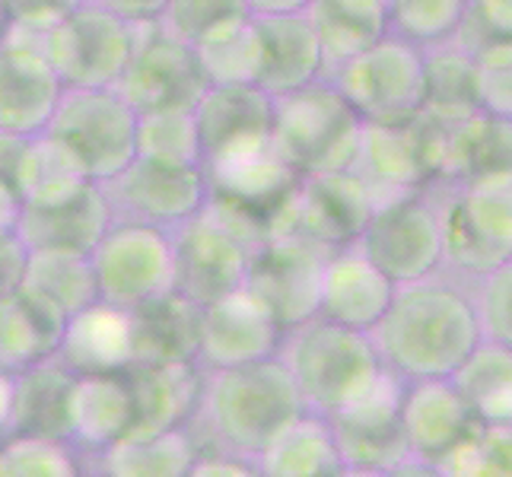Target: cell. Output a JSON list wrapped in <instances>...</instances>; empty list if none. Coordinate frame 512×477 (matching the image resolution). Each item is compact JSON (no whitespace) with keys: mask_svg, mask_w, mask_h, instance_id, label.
I'll return each mask as SVG.
<instances>
[{"mask_svg":"<svg viewBox=\"0 0 512 477\" xmlns=\"http://www.w3.org/2000/svg\"><path fill=\"white\" fill-rule=\"evenodd\" d=\"M369 338L382 366L401 379H446L481 344V328L471 293L433 274L395 287Z\"/></svg>","mask_w":512,"mask_h":477,"instance_id":"6da1fadb","label":"cell"},{"mask_svg":"<svg viewBox=\"0 0 512 477\" xmlns=\"http://www.w3.org/2000/svg\"><path fill=\"white\" fill-rule=\"evenodd\" d=\"M303 411L287 366L268 357L245 366L204 369L201 401L191 423L201 420L210 433V452L255 458Z\"/></svg>","mask_w":512,"mask_h":477,"instance_id":"7a4b0ae2","label":"cell"},{"mask_svg":"<svg viewBox=\"0 0 512 477\" xmlns=\"http://www.w3.org/2000/svg\"><path fill=\"white\" fill-rule=\"evenodd\" d=\"M274 357L287 366L303 408L322 417L341 411L382 373L369 331L334 325L322 315L287 328Z\"/></svg>","mask_w":512,"mask_h":477,"instance_id":"3957f363","label":"cell"},{"mask_svg":"<svg viewBox=\"0 0 512 477\" xmlns=\"http://www.w3.org/2000/svg\"><path fill=\"white\" fill-rule=\"evenodd\" d=\"M264 239L268 236L258 220L210 194V204L198 217L172 229L175 290L198 306L239 290Z\"/></svg>","mask_w":512,"mask_h":477,"instance_id":"277c9868","label":"cell"},{"mask_svg":"<svg viewBox=\"0 0 512 477\" xmlns=\"http://www.w3.org/2000/svg\"><path fill=\"white\" fill-rule=\"evenodd\" d=\"M360 134V115L350 109L328 77L274 99L271 147L299 179L350 172L357 163Z\"/></svg>","mask_w":512,"mask_h":477,"instance_id":"5b68a950","label":"cell"},{"mask_svg":"<svg viewBox=\"0 0 512 477\" xmlns=\"http://www.w3.org/2000/svg\"><path fill=\"white\" fill-rule=\"evenodd\" d=\"M363 125H411L427 105V55L388 32L328 74Z\"/></svg>","mask_w":512,"mask_h":477,"instance_id":"8992f818","label":"cell"},{"mask_svg":"<svg viewBox=\"0 0 512 477\" xmlns=\"http://www.w3.org/2000/svg\"><path fill=\"white\" fill-rule=\"evenodd\" d=\"M353 242L395 287L427 280L443 268V204L423 188L395 194L373 207Z\"/></svg>","mask_w":512,"mask_h":477,"instance_id":"52a82bcc","label":"cell"},{"mask_svg":"<svg viewBox=\"0 0 512 477\" xmlns=\"http://www.w3.org/2000/svg\"><path fill=\"white\" fill-rule=\"evenodd\" d=\"M512 255V172L458 182L443 204V264L481 277Z\"/></svg>","mask_w":512,"mask_h":477,"instance_id":"ba28073f","label":"cell"},{"mask_svg":"<svg viewBox=\"0 0 512 477\" xmlns=\"http://www.w3.org/2000/svg\"><path fill=\"white\" fill-rule=\"evenodd\" d=\"M45 134L58 137L80 159L86 179L99 185L112 182L137 156V112L115 86L61 90Z\"/></svg>","mask_w":512,"mask_h":477,"instance_id":"9c48e42d","label":"cell"},{"mask_svg":"<svg viewBox=\"0 0 512 477\" xmlns=\"http://www.w3.org/2000/svg\"><path fill=\"white\" fill-rule=\"evenodd\" d=\"M99 299L125 312L175 290L172 233L150 223L112 220L90 252Z\"/></svg>","mask_w":512,"mask_h":477,"instance_id":"30bf717a","label":"cell"},{"mask_svg":"<svg viewBox=\"0 0 512 477\" xmlns=\"http://www.w3.org/2000/svg\"><path fill=\"white\" fill-rule=\"evenodd\" d=\"M134 39L137 26L86 0L42 32V55L64 90H102L125 74Z\"/></svg>","mask_w":512,"mask_h":477,"instance_id":"8fae6325","label":"cell"},{"mask_svg":"<svg viewBox=\"0 0 512 477\" xmlns=\"http://www.w3.org/2000/svg\"><path fill=\"white\" fill-rule=\"evenodd\" d=\"M115 210V220L150 223L160 229H179L210 204V179L204 166L160 163L134 156L125 172L102 185Z\"/></svg>","mask_w":512,"mask_h":477,"instance_id":"7c38bea8","label":"cell"},{"mask_svg":"<svg viewBox=\"0 0 512 477\" xmlns=\"http://www.w3.org/2000/svg\"><path fill=\"white\" fill-rule=\"evenodd\" d=\"M404 385L408 379L382 366V373L357 398L328 417L344 468L392 471L411 455L401 430Z\"/></svg>","mask_w":512,"mask_h":477,"instance_id":"4fadbf2b","label":"cell"},{"mask_svg":"<svg viewBox=\"0 0 512 477\" xmlns=\"http://www.w3.org/2000/svg\"><path fill=\"white\" fill-rule=\"evenodd\" d=\"M191 112L207 175L271 147L274 99L255 83L207 86Z\"/></svg>","mask_w":512,"mask_h":477,"instance_id":"5bb4252c","label":"cell"},{"mask_svg":"<svg viewBox=\"0 0 512 477\" xmlns=\"http://www.w3.org/2000/svg\"><path fill=\"white\" fill-rule=\"evenodd\" d=\"M115 210L109 194L93 179H80L61 188L23 198L16 236L29 252L35 249H61L90 255L96 242L112 226Z\"/></svg>","mask_w":512,"mask_h":477,"instance_id":"9a60e30c","label":"cell"},{"mask_svg":"<svg viewBox=\"0 0 512 477\" xmlns=\"http://www.w3.org/2000/svg\"><path fill=\"white\" fill-rule=\"evenodd\" d=\"M115 90L140 115L160 109H194V102L207 90V80L194 61V51L150 23L137 26L131 61Z\"/></svg>","mask_w":512,"mask_h":477,"instance_id":"2e32d148","label":"cell"},{"mask_svg":"<svg viewBox=\"0 0 512 477\" xmlns=\"http://www.w3.org/2000/svg\"><path fill=\"white\" fill-rule=\"evenodd\" d=\"M61 80L42 55V32L7 26L0 35V134H45L61 99Z\"/></svg>","mask_w":512,"mask_h":477,"instance_id":"e0dca14e","label":"cell"},{"mask_svg":"<svg viewBox=\"0 0 512 477\" xmlns=\"http://www.w3.org/2000/svg\"><path fill=\"white\" fill-rule=\"evenodd\" d=\"M284 325L264 306V299L239 287L201 309V341L198 363L201 369H229L268 360L277 353Z\"/></svg>","mask_w":512,"mask_h":477,"instance_id":"ac0fdd59","label":"cell"},{"mask_svg":"<svg viewBox=\"0 0 512 477\" xmlns=\"http://www.w3.org/2000/svg\"><path fill=\"white\" fill-rule=\"evenodd\" d=\"M325 255L328 249L303 236L264 239L255 252L245 287L264 299L284 331L319 315V277Z\"/></svg>","mask_w":512,"mask_h":477,"instance_id":"d6986e66","label":"cell"},{"mask_svg":"<svg viewBox=\"0 0 512 477\" xmlns=\"http://www.w3.org/2000/svg\"><path fill=\"white\" fill-rule=\"evenodd\" d=\"M395 296V284L357 242L331 249L319 277V315L353 331H373Z\"/></svg>","mask_w":512,"mask_h":477,"instance_id":"ffe728a7","label":"cell"},{"mask_svg":"<svg viewBox=\"0 0 512 477\" xmlns=\"http://www.w3.org/2000/svg\"><path fill=\"white\" fill-rule=\"evenodd\" d=\"M261 67L258 83L271 99L303 90L325 77V55L306 13L255 16Z\"/></svg>","mask_w":512,"mask_h":477,"instance_id":"44dd1931","label":"cell"},{"mask_svg":"<svg viewBox=\"0 0 512 477\" xmlns=\"http://www.w3.org/2000/svg\"><path fill=\"white\" fill-rule=\"evenodd\" d=\"M478 420L452 379H408L401 398V430L408 452L423 462H439L471 423Z\"/></svg>","mask_w":512,"mask_h":477,"instance_id":"7402d4cb","label":"cell"},{"mask_svg":"<svg viewBox=\"0 0 512 477\" xmlns=\"http://www.w3.org/2000/svg\"><path fill=\"white\" fill-rule=\"evenodd\" d=\"M134 398V427L128 433H160L188 427L201 401L204 369L194 360L131 363L125 369Z\"/></svg>","mask_w":512,"mask_h":477,"instance_id":"603a6c76","label":"cell"},{"mask_svg":"<svg viewBox=\"0 0 512 477\" xmlns=\"http://www.w3.org/2000/svg\"><path fill=\"white\" fill-rule=\"evenodd\" d=\"M55 357L70 373H125L134 363L131 312L96 299L64 322Z\"/></svg>","mask_w":512,"mask_h":477,"instance_id":"cb8c5ba5","label":"cell"},{"mask_svg":"<svg viewBox=\"0 0 512 477\" xmlns=\"http://www.w3.org/2000/svg\"><path fill=\"white\" fill-rule=\"evenodd\" d=\"M134 427V398L125 373H83L67 392V443L102 452Z\"/></svg>","mask_w":512,"mask_h":477,"instance_id":"d4e9b609","label":"cell"},{"mask_svg":"<svg viewBox=\"0 0 512 477\" xmlns=\"http://www.w3.org/2000/svg\"><path fill=\"white\" fill-rule=\"evenodd\" d=\"M67 315L26 287L0 293V369L20 373L58 353Z\"/></svg>","mask_w":512,"mask_h":477,"instance_id":"484cf974","label":"cell"},{"mask_svg":"<svg viewBox=\"0 0 512 477\" xmlns=\"http://www.w3.org/2000/svg\"><path fill=\"white\" fill-rule=\"evenodd\" d=\"M201 309L194 299L172 290L131 312L134 363H175L198 360Z\"/></svg>","mask_w":512,"mask_h":477,"instance_id":"4316f807","label":"cell"},{"mask_svg":"<svg viewBox=\"0 0 512 477\" xmlns=\"http://www.w3.org/2000/svg\"><path fill=\"white\" fill-rule=\"evenodd\" d=\"M201 455L191 427H172L160 433H125L112 446L96 452L99 477H188L194 458Z\"/></svg>","mask_w":512,"mask_h":477,"instance_id":"83f0119b","label":"cell"},{"mask_svg":"<svg viewBox=\"0 0 512 477\" xmlns=\"http://www.w3.org/2000/svg\"><path fill=\"white\" fill-rule=\"evenodd\" d=\"M255 468L261 477H334L344 462L328 417L303 411L255 455Z\"/></svg>","mask_w":512,"mask_h":477,"instance_id":"f1b7e54d","label":"cell"},{"mask_svg":"<svg viewBox=\"0 0 512 477\" xmlns=\"http://www.w3.org/2000/svg\"><path fill=\"white\" fill-rule=\"evenodd\" d=\"M70 369L48 357L29 369L13 373V417L10 436H48L67 439V392L74 385Z\"/></svg>","mask_w":512,"mask_h":477,"instance_id":"f546056e","label":"cell"},{"mask_svg":"<svg viewBox=\"0 0 512 477\" xmlns=\"http://www.w3.org/2000/svg\"><path fill=\"white\" fill-rule=\"evenodd\" d=\"M309 23L325 55V77L388 35V0H312Z\"/></svg>","mask_w":512,"mask_h":477,"instance_id":"4dcf8cb0","label":"cell"},{"mask_svg":"<svg viewBox=\"0 0 512 477\" xmlns=\"http://www.w3.org/2000/svg\"><path fill=\"white\" fill-rule=\"evenodd\" d=\"M481 423L512 420V347L481 341L449 376Z\"/></svg>","mask_w":512,"mask_h":477,"instance_id":"1f68e13d","label":"cell"},{"mask_svg":"<svg viewBox=\"0 0 512 477\" xmlns=\"http://www.w3.org/2000/svg\"><path fill=\"white\" fill-rule=\"evenodd\" d=\"M20 287L48 299V303L58 306L67 318L80 309H86V306H93L99 299L90 255L61 252V249L29 252Z\"/></svg>","mask_w":512,"mask_h":477,"instance_id":"d6a6232c","label":"cell"},{"mask_svg":"<svg viewBox=\"0 0 512 477\" xmlns=\"http://www.w3.org/2000/svg\"><path fill=\"white\" fill-rule=\"evenodd\" d=\"M207 86H233V83H258L261 45L255 16H242L220 29H214L198 45H191Z\"/></svg>","mask_w":512,"mask_h":477,"instance_id":"836d02e7","label":"cell"},{"mask_svg":"<svg viewBox=\"0 0 512 477\" xmlns=\"http://www.w3.org/2000/svg\"><path fill=\"white\" fill-rule=\"evenodd\" d=\"M443 477H512V430L474 420L471 430L433 462Z\"/></svg>","mask_w":512,"mask_h":477,"instance_id":"e575fe53","label":"cell"},{"mask_svg":"<svg viewBox=\"0 0 512 477\" xmlns=\"http://www.w3.org/2000/svg\"><path fill=\"white\" fill-rule=\"evenodd\" d=\"M465 13L468 0H388V32L427 51L452 42Z\"/></svg>","mask_w":512,"mask_h":477,"instance_id":"d590c367","label":"cell"},{"mask_svg":"<svg viewBox=\"0 0 512 477\" xmlns=\"http://www.w3.org/2000/svg\"><path fill=\"white\" fill-rule=\"evenodd\" d=\"M137 156L160 163L201 166V140L191 109H160L137 115Z\"/></svg>","mask_w":512,"mask_h":477,"instance_id":"8d00e7d4","label":"cell"},{"mask_svg":"<svg viewBox=\"0 0 512 477\" xmlns=\"http://www.w3.org/2000/svg\"><path fill=\"white\" fill-rule=\"evenodd\" d=\"M0 477H83L80 449L67 439L4 436L0 439Z\"/></svg>","mask_w":512,"mask_h":477,"instance_id":"74e56055","label":"cell"},{"mask_svg":"<svg viewBox=\"0 0 512 477\" xmlns=\"http://www.w3.org/2000/svg\"><path fill=\"white\" fill-rule=\"evenodd\" d=\"M80 179H86L80 159L58 137L35 134L23 140L20 159H16V175H13V185L20 191V198H32V194H42Z\"/></svg>","mask_w":512,"mask_h":477,"instance_id":"f35d334b","label":"cell"},{"mask_svg":"<svg viewBox=\"0 0 512 477\" xmlns=\"http://www.w3.org/2000/svg\"><path fill=\"white\" fill-rule=\"evenodd\" d=\"M474 109L490 118H512V42H490L471 55Z\"/></svg>","mask_w":512,"mask_h":477,"instance_id":"ab89813d","label":"cell"},{"mask_svg":"<svg viewBox=\"0 0 512 477\" xmlns=\"http://www.w3.org/2000/svg\"><path fill=\"white\" fill-rule=\"evenodd\" d=\"M242 16H252L245 10L242 0H169L156 26L191 48V45H198L204 35H210L214 29L233 20H242Z\"/></svg>","mask_w":512,"mask_h":477,"instance_id":"60d3db41","label":"cell"},{"mask_svg":"<svg viewBox=\"0 0 512 477\" xmlns=\"http://www.w3.org/2000/svg\"><path fill=\"white\" fill-rule=\"evenodd\" d=\"M474 280H478V290L471 296V306L481 328V341L512 347V264L506 261Z\"/></svg>","mask_w":512,"mask_h":477,"instance_id":"b9f144b4","label":"cell"},{"mask_svg":"<svg viewBox=\"0 0 512 477\" xmlns=\"http://www.w3.org/2000/svg\"><path fill=\"white\" fill-rule=\"evenodd\" d=\"M512 35V0H468L465 23L455 35V45L468 55L490 42H503Z\"/></svg>","mask_w":512,"mask_h":477,"instance_id":"7bdbcfd3","label":"cell"},{"mask_svg":"<svg viewBox=\"0 0 512 477\" xmlns=\"http://www.w3.org/2000/svg\"><path fill=\"white\" fill-rule=\"evenodd\" d=\"M83 4L86 0H4V13H7V26L45 32Z\"/></svg>","mask_w":512,"mask_h":477,"instance_id":"ee69618b","label":"cell"},{"mask_svg":"<svg viewBox=\"0 0 512 477\" xmlns=\"http://www.w3.org/2000/svg\"><path fill=\"white\" fill-rule=\"evenodd\" d=\"M188 477H261V474L255 468V458L204 449L198 458H194Z\"/></svg>","mask_w":512,"mask_h":477,"instance_id":"f6af8a7d","label":"cell"},{"mask_svg":"<svg viewBox=\"0 0 512 477\" xmlns=\"http://www.w3.org/2000/svg\"><path fill=\"white\" fill-rule=\"evenodd\" d=\"M90 4L115 13L118 20H125L131 26H150L163 16L169 0H90Z\"/></svg>","mask_w":512,"mask_h":477,"instance_id":"bcb514c9","label":"cell"},{"mask_svg":"<svg viewBox=\"0 0 512 477\" xmlns=\"http://www.w3.org/2000/svg\"><path fill=\"white\" fill-rule=\"evenodd\" d=\"M26 258H29V249L16 233L0 239V293H10L20 287L23 271H26Z\"/></svg>","mask_w":512,"mask_h":477,"instance_id":"7dc6e473","label":"cell"},{"mask_svg":"<svg viewBox=\"0 0 512 477\" xmlns=\"http://www.w3.org/2000/svg\"><path fill=\"white\" fill-rule=\"evenodd\" d=\"M20 210H23V198L10 182L0 179V239L16 233V223H20Z\"/></svg>","mask_w":512,"mask_h":477,"instance_id":"c3c4849f","label":"cell"},{"mask_svg":"<svg viewBox=\"0 0 512 477\" xmlns=\"http://www.w3.org/2000/svg\"><path fill=\"white\" fill-rule=\"evenodd\" d=\"M252 16H284V13H306L312 0H242Z\"/></svg>","mask_w":512,"mask_h":477,"instance_id":"681fc988","label":"cell"},{"mask_svg":"<svg viewBox=\"0 0 512 477\" xmlns=\"http://www.w3.org/2000/svg\"><path fill=\"white\" fill-rule=\"evenodd\" d=\"M20 150H23V137L0 134V179L10 182V185H13V175H16V159H20Z\"/></svg>","mask_w":512,"mask_h":477,"instance_id":"f907efd6","label":"cell"},{"mask_svg":"<svg viewBox=\"0 0 512 477\" xmlns=\"http://www.w3.org/2000/svg\"><path fill=\"white\" fill-rule=\"evenodd\" d=\"M10 417H13V373L0 369V439L10 436Z\"/></svg>","mask_w":512,"mask_h":477,"instance_id":"816d5d0a","label":"cell"},{"mask_svg":"<svg viewBox=\"0 0 512 477\" xmlns=\"http://www.w3.org/2000/svg\"><path fill=\"white\" fill-rule=\"evenodd\" d=\"M388 477H443V474L436 471L433 462H423V458L408 455L401 465H395L392 471H388Z\"/></svg>","mask_w":512,"mask_h":477,"instance_id":"f5cc1de1","label":"cell"},{"mask_svg":"<svg viewBox=\"0 0 512 477\" xmlns=\"http://www.w3.org/2000/svg\"><path fill=\"white\" fill-rule=\"evenodd\" d=\"M334 477H388V471H369V468H341Z\"/></svg>","mask_w":512,"mask_h":477,"instance_id":"db71d44e","label":"cell"},{"mask_svg":"<svg viewBox=\"0 0 512 477\" xmlns=\"http://www.w3.org/2000/svg\"><path fill=\"white\" fill-rule=\"evenodd\" d=\"M7 29V13H4V0H0V35Z\"/></svg>","mask_w":512,"mask_h":477,"instance_id":"11a10c76","label":"cell"},{"mask_svg":"<svg viewBox=\"0 0 512 477\" xmlns=\"http://www.w3.org/2000/svg\"><path fill=\"white\" fill-rule=\"evenodd\" d=\"M83 477H99V474H83Z\"/></svg>","mask_w":512,"mask_h":477,"instance_id":"9f6ffc18","label":"cell"}]
</instances>
